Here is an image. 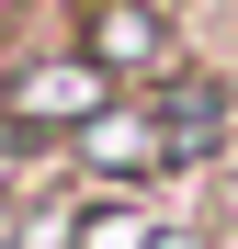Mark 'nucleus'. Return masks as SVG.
Listing matches in <instances>:
<instances>
[{
    "label": "nucleus",
    "mask_w": 238,
    "mask_h": 249,
    "mask_svg": "<svg viewBox=\"0 0 238 249\" xmlns=\"http://www.w3.org/2000/svg\"><path fill=\"white\" fill-rule=\"evenodd\" d=\"M68 46L102 79H170V0H79Z\"/></svg>",
    "instance_id": "f03ea898"
},
{
    "label": "nucleus",
    "mask_w": 238,
    "mask_h": 249,
    "mask_svg": "<svg viewBox=\"0 0 238 249\" xmlns=\"http://www.w3.org/2000/svg\"><path fill=\"white\" fill-rule=\"evenodd\" d=\"M68 147H79V170H91V181H159V170H170V159H159V113H147V102H102Z\"/></svg>",
    "instance_id": "20e7f679"
},
{
    "label": "nucleus",
    "mask_w": 238,
    "mask_h": 249,
    "mask_svg": "<svg viewBox=\"0 0 238 249\" xmlns=\"http://www.w3.org/2000/svg\"><path fill=\"white\" fill-rule=\"evenodd\" d=\"M147 113H159V159H170V170H204V159L227 147V124H238V91L216 68H170L147 91Z\"/></svg>",
    "instance_id": "7ed1b4c3"
},
{
    "label": "nucleus",
    "mask_w": 238,
    "mask_h": 249,
    "mask_svg": "<svg viewBox=\"0 0 238 249\" xmlns=\"http://www.w3.org/2000/svg\"><path fill=\"white\" fill-rule=\"evenodd\" d=\"M147 249H204V238H182V227H170V238H147Z\"/></svg>",
    "instance_id": "39448f33"
},
{
    "label": "nucleus",
    "mask_w": 238,
    "mask_h": 249,
    "mask_svg": "<svg viewBox=\"0 0 238 249\" xmlns=\"http://www.w3.org/2000/svg\"><path fill=\"white\" fill-rule=\"evenodd\" d=\"M113 102V79L91 68V57H23V68H0V124H23L34 147H57V136H79V124H91Z\"/></svg>",
    "instance_id": "f257e3e1"
}]
</instances>
